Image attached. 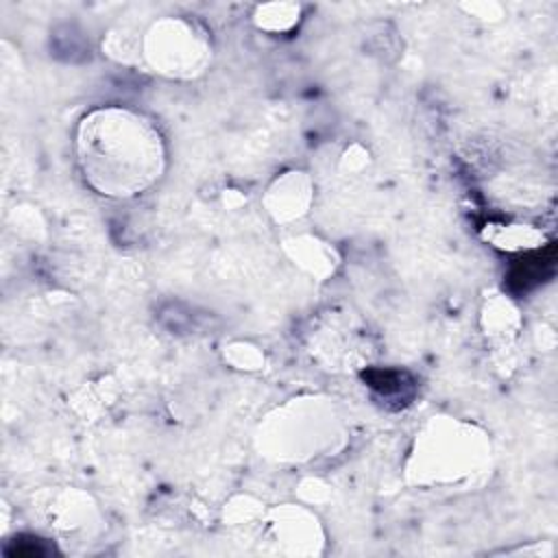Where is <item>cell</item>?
<instances>
[{
  "label": "cell",
  "mask_w": 558,
  "mask_h": 558,
  "mask_svg": "<svg viewBox=\"0 0 558 558\" xmlns=\"http://www.w3.org/2000/svg\"><path fill=\"white\" fill-rule=\"evenodd\" d=\"M144 57L155 72L168 76H194L209 57L205 35L185 20H161L150 26L144 37Z\"/></svg>",
  "instance_id": "3957f363"
},
{
  "label": "cell",
  "mask_w": 558,
  "mask_h": 558,
  "mask_svg": "<svg viewBox=\"0 0 558 558\" xmlns=\"http://www.w3.org/2000/svg\"><path fill=\"white\" fill-rule=\"evenodd\" d=\"M76 159L92 190L111 198H131L159 181L166 148L159 131L144 116L105 107L81 120Z\"/></svg>",
  "instance_id": "6da1fadb"
},
{
  "label": "cell",
  "mask_w": 558,
  "mask_h": 558,
  "mask_svg": "<svg viewBox=\"0 0 558 558\" xmlns=\"http://www.w3.org/2000/svg\"><path fill=\"white\" fill-rule=\"evenodd\" d=\"M486 456L488 442L473 425L434 418L416 438L408 473L421 484L458 482L484 464Z\"/></svg>",
  "instance_id": "7a4b0ae2"
}]
</instances>
